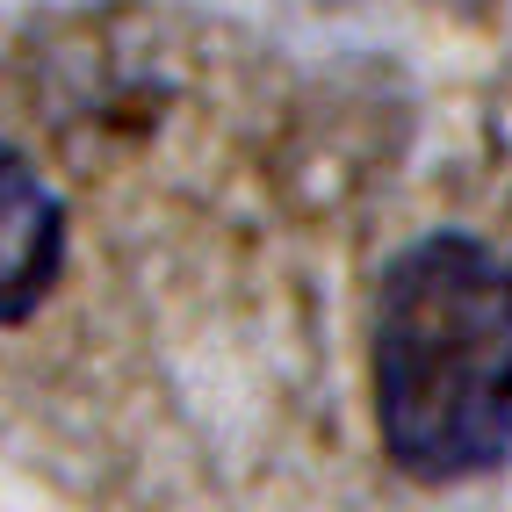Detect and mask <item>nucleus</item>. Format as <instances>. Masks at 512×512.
Masks as SVG:
<instances>
[{
	"mask_svg": "<svg viewBox=\"0 0 512 512\" xmlns=\"http://www.w3.org/2000/svg\"><path fill=\"white\" fill-rule=\"evenodd\" d=\"M65 275V202L37 174V159H22L0 138V325L37 311Z\"/></svg>",
	"mask_w": 512,
	"mask_h": 512,
	"instance_id": "obj_2",
	"label": "nucleus"
},
{
	"mask_svg": "<svg viewBox=\"0 0 512 512\" xmlns=\"http://www.w3.org/2000/svg\"><path fill=\"white\" fill-rule=\"evenodd\" d=\"M375 433L404 476L455 484L512 462V260L476 238H419L368 318Z\"/></svg>",
	"mask_w": 512,
	"mask_h": 512,
	"instance_id": "obj_1",
	"label": "nucleus"
}]
</instances>
